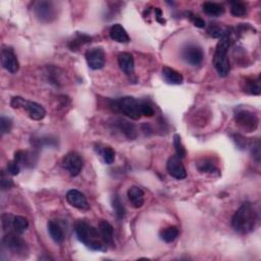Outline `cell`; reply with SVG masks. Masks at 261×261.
Masks as SVG:
<instances>
[{"instance_id": "6da1fadb", "label": "cell", "mask_w": 261, "mask_h": 261, "mask_svg": "<svg viewBox=\"0 0 261 261\" xmlns=\"http://www.w3.org/2000/svg\"><path fill=\"white\" fill-rule=\"evenodd\" d=\"M76 235L78 240L87 248L93 251H106L107 245L103 241L98 229L91 226L85 219L77 220L75 226Z\"/></svg>"}, {"instance_id": "7a4b0ae2", "label": "cell", "mask_w": 261, "mask_h": 261, "mask_svg": "<svg viewBox=\"0 0 261 261\" xmlns=\"http://www.w3.org/2000/svg\"><path fill=\"white\" fill-rule=\"evenodd\" d=\"M258 221V215L251 203H244L235 212L231 218V227L240 234H249L253 231Z\"/></svg>"}, {"instance_id": "3957f363", "label": "cell", "mask_w": 261, "mask_h": 261, "mask_svg": "<svg viewBox=\"0 0 261 261\" xmlns=\"http://www.w3.org/2000/svg\"><path fill=\"white\" fill-rule=\"evenodd\" d=\"M230 33L220 38L214 56V65L220 77H227L230 71V63L228 56L229 48L230 46Z\"/></svg>"}, {"instance_id": "277c9868", "label": "cell", "mask_w": 261, "mask_h": 261, "mask_svg": "<svg viewBox=\"0 0 261 261\" xmlns=\"http://www.w3.org/2000/svg\"><path fill=\"white\" fill-rule=\"evenodd\" d=\"M109 106L112 111L122 113L134 121L140 120L142 117L140 109V100L131 97V96L113 99L110 101Z\"/></svg>"}, {"instance_id": "5b68a950", "label": "cell", "mask_w": 261, "mask_h": 261, "mask_svg": "<svg viewBox=\"0 0 261 261\" xmlns=\"http://www.w3.org/2000/svg\"><path fill=\"white\" fill-rule=\"evenodd\" d=\"M11 106L13 108L15 109H24L28 113L30 119L34 121H41L45 118L46 115V110L43 106L39 103L34 102V101H29L26 100L20 96H15L11 101Z\"/></svg>"}, {"instance_id": "8992f818", "label": "cell", "mask_w": 261, "mask_h": 261, "mask_svg": "<svg viewBox=\"0 0 261 261\" xmlns=\"http://www.w3.org/2000/svg\"><path fill=\"white\" fill-rule=\"evenodd\" d=\"M236 123L245 132H254L259 124V119L257 114L247 108L238 107L235 111Z\"/></svg>"}, {"instance_id": "52a82bcc", "label": "cell", "mask_w": 261, "mask_h": 261, "mask_svg": "<svg viewBox=\"0 0 261 261\" xmlns=\"http://www.w3.org/2000/svg\"><path fill=\"white\" fill-rule=\"evenodd\" d=\"M20 235L15 231H8L2 239V244L13 254L24 257L28 254L29 249L26 241Z\"/></svg>"}, {"instance_id": "ba28073f", "label": "cell", "mask_w": 261, "mask_h": 261, "mask_svg": "<svg viewBox=\"0 0 261 261\" xmlns=\"http://www.w3.org/2000/svg\"><path fill=\"white\" fill-rule=\"evenodd\" d=\"M33 13L37 20L47 24L53 22L57 17V9L51 1H37L33 4Z\"/></svg>"}, {"instance_id": "9c48e42d", "label": "cell", "mask_w": 261, "mask_h": 261, "mask_svg": "<svg viewBox=\"0 0 261 261\" xmlns=\"http://www.w3.org/2000/svg\"><path fill=\"white\" fill-rule=\"evenodd\" d=\"M2 229L6 233L8 231H15L17 234H23L29 228V221L26 217L20 215H12L5 214L1 217Z\"/></svg>"}, {"instance_id": "30bf717a", "label": "cell", "mask_w": 261, "mask_h": 261, "mask_svg": "<svg viewBox=\"0 0 261 261\" xmlns=\"http://www.w3.org/2000/svg\"><path fill=\"white\" fill-rule=\"evenodd\" d=\"M182 59L192 66H198L204 59L202 48L195 43H188L183 47L181 51Z\"/></svg>"}, {"instance_id": "8fae6325", "label": "cell", "mask_w": 261, "mask_h": 261, "mask_svg": "<svg viewBox=\"0 0 261 261\" xmlns=\"http://www.w3.org/2000/svg\"><path fill=\"white\" fill-rule=\"evenodd\" d=\"M84 166L83 158L79 153L70 152L66 154L62 159V168L67 170L72 177H77L80 175Z\"/></svg>"}, {"instance_id": "7c38bea8", "label": "cell", "mask_w": 261, "mask_h": 261, "mask_svg": "<svg viewBox=\"0 0 261 261\" xmlns=\"http://www.w3.org/2000/svg\"><path fill=\"white\" fill-rule=\"evenodd\" d=\"M85 57L91 70L98 71L103 69L105 65V52L101 47H94L87 50Z\"/></svg>"}, {"instance_id": "4fadbf2b", "label": "cell", "mask_w": 261, "mask_h": 261, "mask_svg": "<svg viewBox=\"0 0 261 261\" xmlns=\"http://www.w3.org/2000/svg\"><path fill=\"white\" fill-rule=\"evenodd\" d=\"M1 64L2 67L11 74H16L20 70V62L11 47H3L1 49Z\"/></svg>"}, {"instance_id": "5bb4252c", "label": "cell", "mask_w": 261, "mask_h": 261, "mask_svg": "<svg viewBox=\"0 0 261 261\" xmlns=\"http://www.w3.org/2000/svg\"><path fill=\"white\" fill-rule=\"evenodd\" d=\"M167 169L169 175L177 180H183L187 177V171L182 159L177 155L169 157L167 163Z\"/></svg>"}, {"instance_id": "9a60e30c", "label": "cell", "mask_w": 261, "mask_h": 261, "mask_svg": "<svg viewBox=\"0 0 261 261\" xmlns=\"http://www.w3.org/2000/svg\"><path fill=\"white\" fill-rule=\"evenodd\" d=\"M65 198H66V201L69 202V204L77 209H80V210L89 209V203L88 201H87L86 196L82 192L78 190H75V189L70 190L66 193Z\"/></svg>"}, {"instance_id": "2e32d148", "label": "cell", "mask_w": 261, "mask_h": 261, "mask_svg": "<svg viewBox=\"0 0 261 261\" xmlns=\"http://www.w3.org/2000/svg\"><path fill=\"white\" fill-rule=\"evenodd\" d=\"M14 160L17 164H20V167L31 169L37 163L38 157H37V154L34 152H30L27 150H20L15 152Z\"/></svg>"}, {"instance_id": "e0dca14e", "label": "cell", "mask_w": 261, "mask_h": 261, "mask_svg": "<svg viewBox=\"0 0 261 261\" xmlns=\"http://www.w3.org/2000/svg\"><path fill=\"white\" fill-rule=\"evenodd\" d=\"M112 122H113L112 124L114 125V127L117 128L122 134H123L128 139L137 138L136 127H135V124L131 123L129 121L118 118V119H114Z\"/></svg>"}, {"instance_id": "ac0fdd59", "label": "cell", "mask_w": 261, "mask_h": 261, "mask_svg": "<svg viewBox=\"0 0 261 261\" xmlns=\"http://www.w3.org/2000/svg\"><path fill=\"white\" fill-rule=\"evenodd\" d=\"M120 69L127 76H133L135 72V61L130 52H122L118 56Z\"/></svg>"}, {"instance_id": "d6986e66", "label": "cell", "mask_w": 261, "mask_h": 261, "mask_svg": "<svg viewBox=\"0 0 261 261\" xmlns=\"http://www.w3.org/2000/svg\"><path fill=\"white\" fill-rule=\"evenodd\" d=\"M162 78L168 84L170 85H181L184 82V77L178 71L171 69L169 66H163L162 70Z\"/></svg>"}, {"instance_id": "ffe728a7", "label": "cell", "mask_w": 261, "mask_h": 261, "mask_svg": "<svg viewBox=\"0 0 261 261\" xmlns=\"http://www.w3.org/2000/svg\"><path fill=\"white\" fill-rule=\"evenodd\" d=\"M128 198L134 208H140L144 204V191L138 186H132L128 190Z\"/></svg>"}, {"instance_id": "44dd1931", "label": "cell", "mask_w": 261, "mask_h": 261, "mask_svg": "<svg viewBox=\"0 0 261 261\" xmlns=\"http://www.w3.org/2000/svg\"><path fill=\"white\" fill-rule=\"evenodd\" d=\"M109 36L115 42H119V43L130 42V36L128 35L127 31L124 30V28L120 24H115L110 28Z\"/></svg>"}, {"instance_id": "7402d4cb", "label": "cell", "mask_w": 261, "mask_h": 261, "mask_svg": "<svg viewBox=\"0 0 261 261\" xmlns=\"http://www.w3.org/2000/svg\"><path fill=\"white\" fill-rule=\"evenodd\" d=\"M98 230H99L100 235H101L103 241L106 243V245L112 247L114 245L113 228H112V226L109 224L108 221L102 220V221H100Z\"/></svg>"}, {"instance_id": "603a6c76", "label": "cell", "mask_w": 261, "mask_h": 261, "mask_svg": "<svg viewBox=\"0 0 261 261\" xmlns=\"http://www.w3.org/2000/svg\"><path fill=\"white\" fill-rule=\"evenodd\" d=\"M47 229L50 238L55 242V243L61 244L64 240V234L61 226L54 220H49L47 224Z\"/></svg>"}, {"instance_id": "cb8c5ba5", "label": "cell", "mask_w": 261, "mask_h": 261, "mask_svg": "<svg viewBox=\"0 0 261 261\" xmlns=\"http://www.w3.org/2000/svg\"><path fill=\"white\" fill-rule=\"evenodd\" d=\"M202 9L207 15L210 16H220L225 14L226 9L219 3L206 1L202 4Z\"/></svg>"}, {"instance_id": "d4e9b609", "label": "cell", "mask_w": 261, "mask_h": 261, "mask_svg": "<svg viewBox=\"0 0 261 261\" xmlns=\"http://www.w3.org/2000/svg\"><path fill=\"white\" fill-rule=\"evenodd\" d=\"M179 236V230L177 227H169L162 229L159 231V238L166 243H172Z\"/></svg>"}, {"instance_id": "484cf974", "label": "cell", "mask_w": 261, "mask_h": 261, "mask_svg": "<svg viewBox=\"0 0 261 261\" xmlns=\"http://www.w3.org/2000/svg\"><path fill=\"white\" fill-rule=\"evenodd\" d=\"M96 151L99 154V155L102 157L103 161L106 164H111L113 163L115 159V152L114 150L109 147V146H103V147H96Z\"/></svg>"}, {"instance_id": "4316f807", "label": "cell", "mask_w": 261, "mask_h": 261, "mask_svg": "<svg viewBox=\"0 0 261 261\" xmlns=\"http://www.w3.org/2000/svg\"><path fill=\"white\" fill-rule=\"evenodd\" d=\"M197 169L200 172H204V173H215L217 172L219 175V170L216 168L215 164L212 162L209 159H202L200 162L197 163Z\"/></svg>"}, {"instance_id": "83f0119b", "label": "cell", "mask_w": 261, "mask_h": 261, "mask_svg": "<svg viewBox=\"0 0 261 261\" xmlns=\"http://www.w3.org/2000/svg\"><path fill=\"white\" fill-rule=\"evenodd\" d=\"M245 92L251 95H259L261 92V88H260V80L259 77L256 79H249L246 80L245 83V88H244Z\"/></svg>"}, {"instance_id": "f1b7e54d", "label": "cell", "mask_w": 261, "mask_h": 261, "mask_svg": "<svg viewBox=\"0 0 261 261\" xmlns=\"http://www.w3.org/2000/svg\"><path fill=\"white\" fill-rule=\"evenodd\" d=\"M111 204L115 212V215H117L119 218H123V216L125 215V208L123 206V203L122 202L121 198L118 195H113L112 200H111Z\"/></svg>"}, {"instance_id": "f546056e", "label": "cell", "mask_w": 261, "mask_h": 261, "mask_svg": "<svg viewBox=\"0 0 261 261\" xmlns=\"http://www.w3.org/2000/svg\"><path fill=\"white\" fill-rule=\"evenodd\" d=\"M230 14L234 16L242 17L247 15V7L245 3L240 1H234L230 3Z\"/></svg>"}, {"instance_id": "4dcf8cb0", "label": "cell", "mask_w": 261, "mask_h": 261, "mask_svg": "<svg viewBox=\"0 0 261 261\" xmlns=\"http://www.w3.org/2000/svg\"><path fill=\"white\" fill-rule=\"evenodd\" d=\"M173 146H175L177 156H179L181 159L186 156V149L182 143L181 136L178 134L173 136Z\"/></svg>"}, {"instance_id": "1f68e13d", "label": "cell", "mask_w": 261, "mask_h": 261, "mask_svg": "<svg viewBox=\"0 0 261 261\" xmlns=\"http://www.w3.org/2000/svg\"><path fill=\"white\" fill-rule=\"evenodd\" d=\"M91 40V37L87 36L85 34H79L78 37L74 39L71 44H70V48L72 50H76V48H79L81 45H83L84 43H88Z\"/></svg>"}, {"instance_id": "d6a6232c", "label": "cell", "mask_w": 261, "mask_h": 261, "mask_svg": "<svg viewBox=\"0 0 261 261\" xmlns=\"http://www.w3.org/2000/svg\"><path fill=\"white\" fill-rule=\"evenodd\" d=\"M140 109H141V114L144 117H153L154 115V108L153 106L145 100H140Z\"/></svg>"}, {"instance_id": "836d02e7", "label": "cell", "mask_w": 261, "mask_h": 261, "mask_svg": "<svg viewBox=\"0 0 261 261\" xmlns=\"http://www.w3.org/2000/svg\"><path fill=\"white\" fill-rule=\"evenodd\" d=\"M12 128H13V121L9 118L1 117V119H0V131H1V135L9 133Z\"/></svg>"}, {"instance_id": "e575fe53", "label": "cell", "mask_w": 261, "mask_h": 261, "mask_svg": "<svg viewBox=\"0 0 261 261\" xmlns=\"http://www.w3.org/2000/svg\"><path fill=\"white\" fill-rule=\"evenodd\" d=\"M250 150H251V154H252L253 157L255 158V160L257 162L260 161V142L259 140H255V141H252L250 144Z\"/></svg>"}, {"instance_id": "d590c367", "label": "cell", "mask_w": 261, "mask_h": 261, "mask_svg": "<svg viewBox=\"0 0 261 261\" xmlns=\"http://www.w3.org/2000/svg\"><path fill=\"white\" fill-rule=\"evenodd\" d=\"M20 171H21L20 164H17L15 160H12L7 163V172L11 173L12 176H17Z\"/></svg>"}, {"instance_id": "8d00e7d4", "label": "cell", "mask_w": 261, "mask_h": 261, "mask_svg": "<svg viewBox=\"0 0 261 261\" xmlns=\"http://www.w3.org/2000/svg\"><path fill=\"white\" fill-rule=\"evenodd\" d=\"M190 20H191V22L193 24H194V26L197 27V28L203 29V28H205V26H206L204 20H202V18L199 15H197L190 14Z\"/></svg>"}, {"instance_id": "74e56055", "label": "cell", "mask_w": 261, "mask_h": 261, "mask_svg": "<svg viewBox=\"0 0 261 261\" xmlns=\"http://www.w3.org/2000/svg\"><path fill=\"white\" fill-rule=\"evenodd\" d=\"M13 186H14V182L11 179L5 178L4 173L2 172V175H1V188H2V190L3 191L8 190V189H11Z\"/></svg>"}, {"instance_id": "f35d334b", "label": "cell", "mask_w": 261, "mask_h": 261, "mask_svg": "<svg viewBox=\"0 0 261 261\" xmlns=\"http://www.w3.org/2000/svg\"><path fill=\"white\" fill-rule=\"evenodd\" d=\"M233 140L236 142V145L241 148V149H244L245 146H246V140H244V138L241 136V135L239 134H235L233 135Z\"/></svg>"}, {"instance_id": "ab89813d", "label": "cell", "mask_w": 261, "mask_h": 261, "mask_svg": "<svg viewBox=\"0 0 261 261\" xmlns=\"http://www.w3.org/2000/svg\"><path fill=\"white\" fill-rule=\"evenodd\" d=\"M154 12H155V16H156L157 22H159L161 24L166 23V21H164L163 18H162V12H161V9H159L158 7H156L155 9H154Z\"/></svg>"}]
</instances>
